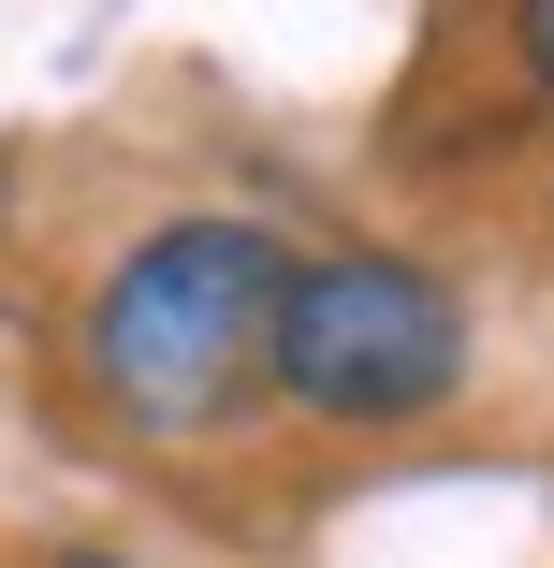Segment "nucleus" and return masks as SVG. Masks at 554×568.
I'll use <instances>...</instances> for the list:
<instances>
[{"instance_id":"4","label":"nucleus","mask_w":554,"mask_h":568,"mask_svg":"<svg viewBox=\"0 0 554 568\" xmlns=\"http://www.w3.org/2000/svg\"><path fill=\"white\" fill-rule=\"evenodd\" d=\"M73 568H118V554H73Z\"/></svg>"},{"instance_id":"1","label":"nucleus","mask_w":554,"mask_h":568,"mask_svg":"<svg viewBox=\"0 0 554 568\" xmlns=\"http://www.w3.org/2000/svg\"><path fill=\"white\" fill-rule=\"evenodd\" d=\"M292 306V248L249 219H175L88 292V379L132 437H190L263 379V335Z\"/></svg>"},{"instance_id":"3","label":"nucleus","mask_w":554,"mask_h":568,"mask_svg":"<svg viewBox=\"0 0 554 568\" xmlns=\"http://www.w3.org/2000/svg\"><path fill=\"white\" fill-rule=\"evenodd\" d=\"M511 44H525V73L554 88V0H511Z\"/></svg>"},{"instance_id":"2","label":"nucleus","mask_w":554,"mask_h":568,"mask_svg":"<svg viewBox=\"0 0 554 568\" xmlns=\"http://www.w3.org/2000/svg\"><path fill=\"white\" fill-rule=\"evenodd\" d=\"M263 379L321 423H423L437 394L467 379V306L437 292L423 263H292V306L263 335Z\"/></svg>"}]
</instances>
